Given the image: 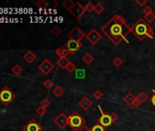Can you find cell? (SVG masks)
Segmentation results:
<instances>
[{"mask_svg": "<svg viewBox=\"0 0 155 131\" xmlns=\"http://www.w3.org/2000/svg\"><path fill=\"white\" fill-rule=\"evenodd\" d=\"M86 120L78 111H74L68 117V126H69L74 131H78L85 125Z\"/></svg>", "mask_w": 155, "mask_h": 131, "instance_id": "3957f363", "label": "cell"}, {"mask_svg": "<svg viewBox=\"0 0 155 131\" xmlns=\"http://www.w3.org/2000/svg\"><path fill=\"white\" fill-rule=\"evenodd\" d=\"M136 99V97L132 93H128L126 96L123 98V101L125 102V104H127L128 106H132L134 100Z\"/></svg>", "mask_w": 155, "mask_h": 131, "instance_id": "e0dca14e", "label": "cell"}, {"mask_svg": "<svg viewBox=\"0 0 155 131\" xmlns=\"http://www.w3.org/2000/svg\"><path fill=\"white\" fill-rule=\"evenodd\" d=\"M141 103L140 102V100L136 98V99L134 100V102H133V104H132V106H134V108H138V106H140V105Z\"/></svg>", "mask_w": 155, "mask_h": 131, "instance_id": "74e56055", "label": "cell"}, {"mask_svg": "<svg viewBox=\"0 0 155 131\" xmlns=\"http://www.w3.org/2000/svg\"><path fill=\"white\" fill-rule=\"evenodd\" d=\"M50 106V101L47 99V98H44L41 100L40 102V106H42V108L44 109H47V108H49V106Z\"/></svg>", "mask_w": 155, "mask_h": 131, "instance_id": "4dcf8cb0", "label": "cell"}, {"mask_svg": "<svg viewBox=\"0 0 155 131\" xmlns=\"http://www.w3.org/2000/svg\"><path fill=\"white\" fill-rule=\"evenodd\" d=\"M39 69L44 75H49L54 69V65L52 62H50L49 60V59H44V60L39 65Z\"/></svg>", "mask_w": 155, "mask_h": 131, "instance_id": "30bf717a", "label": "cell"}, {"mask_svg": "<svg viewBox=\"0 0 155 131\" xmlns=\"http://www.w3.org/2000/svg\"><path fill=\"white\" fill-rule=\"evenodd\" d=\"M151 104L155 106V94H153L152 96H151Z\"/></svg>", "mask_w": 155, "mask_h": 131, "instance_id": "ab89813d", "label": "cell"}, {"mask_svg": "<svg viewBox=\"0 0 155 131\" xmlns=\"http://www.w3.org/2000/svg\"><path fill=\"white\" fill-rule=\"evenodd\" d=\"M36 6L39 8H46V7H47L49 4H47L45 0H39L38 2H36Z\"/></svg>", "mask_w": 155, "mask_h": 131, "instance_id": "f1b7e54d", "label": "cell"}, {"mask_svg": "<svg viewBox=\"0 0 155 131\" xmlns=\"http://www.w3.org/2000/svg\"><path fill=\"white\" fill-rule=\"evenodd\" d=\"M12 72H13L16 76H19L23 73V68L19 65H15L12 67Z\"/></svg>", "mask_w": 155, "mask_h": 131, "instance_id": "7402d4cb", "label": "cell"}, {"mask_svg": "<svg viewBox=\"0 0 155 131\" xmlns=\"http://www.w3.org/2000/svg\"><path fill=\"white\" fill-rule=\"evenodd\" d=\"M37 113L40 117H43L47 114V109H44V108H42V106H39V108L37 109Z\"/></svg>", "mask_w": 155, "mask_h": 131, "instance_id": "836d02e7", "label": "cell"}, {"mask_svg": "<svg viewBox=\"0 0 155 131\" xmlns=\"http://www.w3.org/2000/svg\"><path fill=\"white\" fill-rule=\"evenodd\" d=\"M69 13L72 15L76 19H79L83 15H84V13L86 12L85 10V7H83L79 2H76L75 6L71 8L69 11Z\"/></svg>", "mask_w": 155, "mask_h": 131, "instance_id": "52a82bcc", "label": "cell"}, {"mask_svg": "<svg viewBox=\"0 0 155 131\" xmlns=\"http://www.w3.org/2000/svg\"><path fill=\"white\" fill-rule=\"evenodd\" d=\"M104 9H105V7L100 4V3H98V4H96L95 5V8H94V12L96 14H98V15H100L102 12L104 11Z\"/></svg>", "mask_w": 155, "mask_h": 131, "instance_id": "603a6c76", "label": "cell"}, {"mask_svg": "<svg viewBox=\"0 0 155 131\" xmlns=\"http://www.w3.org/2000/svg\"><path fill=\"white\" fill-rule=\"evenodd\" d=\"M75 70H76V66H75V64H73L72 62H70L69 65L67 67V71H68V73H73Z\"/></svg>", "mask_w": 155, "mask_h": 131, "instance_id": "d6a6232c", "label": "cell"}, {"mask_svg": "<svg viewBox=\"0 0 155 131\" xmlns=\"http://www.w3.org/2000/svg\"><path fill=\"white\" fill-rule=\"evenodd\" d=\"M78 131H91V130H90V129L86 125H84V126H83L81 128H79Z\"/></svg>", "mask_w": 155, "mask_h": 131, "instance_id": "f35d334b", "label": "cell"}, {"mask_svg": "<svg viewBox=\"0 0 155 131\" xmlns=\"http://www.w3.org/2000/svg\"><path fill=\"white\" fill-rule=\"evenodd\" d=\"M24 131H42V127L39 124L38 121L35 119H31L25 127H24Z\"/></svg>", "mask_w": 155, "mask_h": 131, "instance_id": "7c38bea8", "label": "cell"}, {"mask_svg": "<svg viewBox=\"0 0 155 131\" xmlns=\"http://www.w3.org/2000/svg\"><path fill=\"white\" fill-rule=\"evenodd\" d=\"M79 106L81 108V109L83 110H88L90 106H92V101L88 98V97H84L79 102Z\"/></svg>", "mask_w": 155, "mask_h": 131, "instance_id": "4fadbf2b", "label": "cell"}, {"mask_svg": "<svg viewBox=\"0 0 155 131\" xmlns=\"http://www.w3.org/2000/svg\"><path fill=\"white\" fill-rule=\"evenodd\" d=\"M69 51L64 46L61 47H58V48L56 49V55L57 56H59V58H62V57H67L69 55Z\"/></svg>", "mask_w": 155, "mask_h": 131, "instance_id": "9a60e30c", "label": "cell"}, {"mask_svg": "<svg viewBox=\"0 0 155 131\" xmlns=\"http://www.w3.org/2000/svg\"><path fill=\"white\" fill-rule=\"evenodd\" d=\"M111 120H112V123L113 122H115V121H117L118 120V118H119V116L115 113V112H112L111 114Z\"/></svg>", "mask_w": 155, "mask_h": 131, "instance_id": "8d00e7d4", "label": "cell"}, {"mask_svg": "<svg viewBox=\"0 0 155 131\" xmlns=\"http://www.w3.org/2000/svg\"><path fill=\"white\" fill-rule=\"evenodd\" d=\"M43 86H44L47 89H50L51 88H53L54 83H53V81H52L51 79H47V80L44 81Z\"/></svg>", "mask_w": 155, "mask_h": 131, "instance_id": "83f0119b", "label": "cell"}, {"mask_svg": "<svg viewBox=\"0 0 155 131\" xmlns=\"http://www.w3.org/2000/svg\"><path fill=\"white\" fill-rule=\"evenodd\" d=\"M152 92H153V94H155V90H154V89L152 90Z\"/></svg>", "mask_w": 155, "mask_h": 131, "instance_id": "60d3db41", "label": "cell"}, {"mask_svg": "<svg viewBox=\"0 0 155 131\" xmlns=\"http://www.w3.org/2000/svg\"><path fill=\"white\" fill-rule=\"evenodd\" d=\"M24 59H25L28 64H32L36 59H37V56H36L32 51H28L24 55Z\"/></svg>", "mask_w": 155, "mask_h": 131, "instance_id": "2e32d148", "label": "cell"}, {"mask_svg": "<svg viewBox=\"0 0 155 131\" xmlns=\"http://www.w3.org/2000/svg\"><path fill=\"white\" fill-rule=\"evenodd\" d=\"M82 61L84 62L86 65H90L93 61H94V57L92 55H90V53H87L83 56L82 57Z\"/></svg>", "mask_w": 155, "mask_h": 131, "instance_id": "ac0fdd59", "label": "cell"}, {"mask_svg": "<svg viewBox=\"0 0 155 131\" xmlns=\"http://www.w3.org/2000/svg\"><path fill=\"white\" fill-rule=\"evenodd\" d=\"M101 35L95 29V28H92L87 35H86V39L92 45H96L100 39H101Z\"/></svg>", "mask_w": 155, "mask_h": 131, "instance_id": "9c48e42d", "label": "cell"}, {"mask_svg": "<svg viewBox=\"0 0 155 131\" xmlns=\"http://www.w3.org/2000/svg\"><path fill=\"white\" fill-rule=\"evenodd\" d=\"M112 63H113V65L116 67H122V65L123 64V61H122V59L121 58V57H115L114 59H113V61H112Z\"/></svg>", "mask_w": 155, "mask_h": 131, "instance_id": "4316f807", "label": "cell"}, {"mask_svg": "<svg viewBox=\"0 0 155 131\" xmlns=\"http://www.w3.org/2000/svg\"><path fill=\"white\" fill-rule=\"evenodd\" d=\"M130 29H132V33L140 41H143L146 38L152 39L154 37V31L152 28L143 18H140L130 28Z\"/></svg>", "mask_w": 155, "mask_h": 131, "instance_id": "7a4b0ae2", "label": "cell"}, {"mask_svg": "<svg viewBox=\"0 0 155 131\" xmlns=\"http://www.w3.org/2000/svg\"><path fill=\"white\" fill-rule=\"evenodd\" d=\"M94 8H95V5H93L91 2L87 3V5L85 6V10H86V12H89V13L94 11Z\"/></svg>", "mask_w": 155, "mask_h": 131, "instance_id": "1f68e13d", "label": "cell"}, {"mask_svg": "<svg viewBox=\"0 0 155 131\" xmlns=\"http://www.w3.org/2000/svg\"><path fill=\"white\" fill-rule=\"evenodd\" d=\"M154 26H155V21H154Z\"/></svg>", "mask_w": 155, "mask_h": 131, "instance_id": "b9f144b4", "label": "cell"}, {"mask_svg": "<svg viewBox=\"0 0 155 131\" xmlns=\"http://www.w3.org/2000/svg\"><path fill=\"white\" fill-rule=\"evenodd\" d=\"M70 61L68 57H62V58H58L57 60V65L60 67L61 69H67V67L69 65Z\"/></svg>", "mask_w": 155, "mask_h": 131, "instance_id": "5bb4252c", "label": "cell"}, {"mask_svg": "<svg viewBox=\"0 0 155 131\" xmlns=\"http://www.w3.org/2000/svg\"><path fill=\"white\" fill-rule=\"evenodd\" d=\"M51 33H52L53 35H55V37H58V35L62 33V29H61L60 28H59L58 26H55V27L52 28Z\"/></svg>", "mask_w": 155, "mask_h": 131, "instance_id": "cb8c5ba5", "label": "cell"}, {"mask_svg": "<svg viewBox=\"0 0 155 131\" xmlns=\"http://www.w3.org/2000/svg\"><path fill=\"white\" fill-rule=\"evenodd\" d=\"M15 98L16 95L9 89V88L5 87L0 90V101L5 106H7Z\"/></svg>", "mask_w": 155, "mask_h": 131, "instance_id": "277c9868", "label": "cell"}, {"mask_svg": "<svg viewBox=\"0 0 155 131\" xmlns=\"http://www.w3.org/2000/svg\"><path fill=\"white\" fill-rule=\"evenodd\" d=\"M143 13H144V15H149V14L153 13V12H152V8H151L150 6L144 7H143Z\"/></svg>", "mask_w": 155, "mask_h": 131, "instance_id": "e575fe53", "label": "cell"}, {"mask_svg": "<svg viewBox=\"0 0 155 131\" xmlns=\"http://www.w3.org/2000/svg\"><path fill=\"white\" fill-rule=\"evenodd\" d=\"M68 37L69 39H73V40H77V41L81 42V40L83 38H86V35L79 27H75L68 32Z\"/></svg>", "mask_w": 155, "mask_h": 131, "instance_id": "8992f818", "label": "cell"}, {"mask_svg": "<svg viewBox=\"0 0 155 131\" xmlns=\"http://www.w3.org/2000/svg\"><path fill=\"white\" fill-rule=\"evenodd\" d=\"M147 131H151V130H147Z\"/></svg>", "mask_w": 155, "mask_h": 131, "instance_id": "7bdbcfd3", "label": "cell"}, {"mask_svg": "<svg viewBox=\"0 0 155 131\" xmlns=\"http://www.w3.org/2000/svg\"><path fill=\"white\" fill-rule=\"evenodd\" d=\"M98 108H99V109H100V113H101V116H100V118H99L98 123H99L100 125H101L102 127H104L107 128V127H110V126L112 124L111 117V115H109V114L104 113L103 110L101 109V106H98Z\"/></svg>", "mask_w": 155, "mask_h": 131, "instance_id": "ba28073f", "label": "cell"}, {"mask_svg": "<svg viewBox=\"0 0 155 131\" xmlns=\"http://www.w3.org/2000/svg\"><path fill=\"white\" fill-rule=\"evenodd\" d=\"M52 93L55 95V96H56L57 98H59V97H61L62 95L64 94V89H63L62 88H60L59 86H57V87H55V88H53Z\"/></svg>", "mask_w": 155, "mask_h": 131, "instance_id": "d6986e66", "label": "cell"}, {"mask_svg": "<svg viewBox=\"0 0 155 131\" xmlns=\"http://www.w3.org/2000/svg\"><path fill=\"white\" fill-rule=\"evenodd\" d=\"M64 47L69 51L70 54H76L81 47H82V43L79 42V41H77V40H73V39H68L63 46Z\"/></svg>", "mask_w": 155, "mask_h": 131, "instance_id": "5b68a950", "label": "cell"}, {"mask_svg": "<svg viewBox=\"0 0 155 131\" xmlns=\"http://www.w3.org/2000/svg\"><path fill=\"white\" fill-rule=\"evenodd\" d=\"M135 3L138 4L140 7H144L148 3V1L147 0H143V1H140V0H135Z\"/></svg>", "mask_w": 155, "mask_h": 131, "instance_id": "d590c367", "label": "cell"}, {"mask_svg": "<svg viewBox=\"0 0 155 131\" xmlns=\"http://www.w3.org/2000/svg\"><path fill=\"white\" fill-rule=\"evenodd\" d=\"M75 2H73L72 0H65V1H63L62 3V6L67 9V10H70L71 8H72L74 6H75Z\"/></svg>", "mask_w": 155, "mask_h": 131, "instance_id": "44dd1931", "label": "cell"}, {"mask_svg": "<svg viewBox=\"0 0 155 131\" xmlns=\"http://www.w3.org/2000/svg\"><path fill=\"white\" fill-rule=\"evenodd\" d=\"M136 98L140 100V102L141 104H143V103H145V102L148 100V95H147L145 92L141 91V92H140V94L138 95V96H137Z\"/></svg>", "mask_w": 155, "mask_h": 131, "instance_id": "ffe728a7", "label": "cell"}, {"mask_svg": "<svg viewBox=\"0 0 155 131\" xmlns=\"http://www.w3.org/2000/svg\"><path fill=\"white\" fill-rule=\"evenodd\" d=\"M54 123L60 129H64L68 126V117L62 112L55 117Z\"/></svg>", "mask_w": 155, "mask_h": 131, "instance_id": "8fae6325", "label": "cell"}, {"mask_svg": "<svg viewBox=\"0 0 155 131\" xmlns=\"http://www.w3.org/2000/svg\"><path fill=\"white\" fill-rule=\"evenodd\" d=\"M90 130H91V131H106V127H102L101 125H100V124L97 122L96 125H94V126L91 127Z\"/></svg>", "mask_w": 155, "mask_h": 131, "instance_id": "484cf974", "label": "cell"}, {"mask_svg": "<svg viewBox=\"0 0 155 131\" xmlns=\"http://www.w3.org/2000/svg\"><path fill=\"white\" fill-rule=\"evenodd\" d=\"M101 31L105 37L115 46L119 45L122 41L129 43L127 35L132 33L130 27L127 25L125 18L122 15H114L101 28Z\"/></svg>", "mask_w": 155, "mask_h": 131, "instance_id": "6da1fadb", "label": "cell"}, {"mask_svg": "<svg viewBox=\"0 0 155 131\" xmlns=\"http://www.w3.org/2000/svg\"><path fill=\"white\" fill-rule=\"evenodd\" d=\"M143 19H144L148 24L152 23V22H154V20H155V15H154V13H151V14H149V15H144Z\"/></svg>", "mask_w": 155, "mask_h": 131, "instance_id": "d4e9b609", "label": "cell"}, {"mask_svg": "<svg viewBox=\"0 0 155 131\" xmlns=\"http://www.w3.org/2000/svg\"><path fill=\"white\" fill-rule=\"evenodd\" d=\"M93 98L100 100V99H101L103 98V93L100 90H96L93 93Z\"/></svg>", "mask_w": 155, "mask_h": 131, "instance_id": "f546056e", "label": "cell"}]
</instances>
